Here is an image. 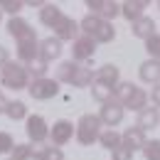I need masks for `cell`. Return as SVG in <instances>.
I'll list each match as a JSON object with an SVG mask.
<instances>
[{
    "mask_svg": "<svg viewBox=\"0 0 160 160\" xmlns=\"http://www.w3.org/2000/svg\"><path fill=\"white\" fill-rule=\"evenodd\" d=\"M79 32H84V37H89L94 42H103V44L116 40V27L111 22L96 18V15H86L79 22Z\"/></svg>",
    "mask_w": 160,
    "mask_h": 160,
    "instance_id": "1",
    "label": "cell"
},
{
    "mask_svg": "<svg viewBox=\"0 0 160 160\" xmlns=\"http://www.w3.org/2000/svg\"><path fill=\"white\" fill-rule=\"evenodd\" d=\"M0 81H2V86L5 89H27V84H30V74H27V67L20 64V62H8L2 69H0Z\"/></svg>",
    "mask_w": 160,
    "mask_h": 160,
    "instance_id": "2",
    "label": "cell"
},
{
    "mask_svg": "<svg viewBox=\"0 0 160 160\" xmlns=\"http://www.w3.org/2000/svg\"><path fill=\"white\" fill-rule=\"evenodd\" d=\"M99 133H101V121L94 113H84L79 123L74 126V136L81 145H91L94 140H99Z\"/></svg>",
    "mask_w": 160,
    "mask_h": 160,
    "instance_id": "3",
    "label": "cell"
},
{
    "mask_svg": "<svg viewBox=\"0 0 160 160\" xmlns=\"http://www.w3.org/2000/svg\"><path fill=\"white\" fill-rule=\"evenodd\" d=\"M27 94L32 96L35 101H47V99H54L59 94V81L57 79H35L27 84Z\"/></svg>",
    "mask_w": 160,
    "mask_h": 160,
    "instance_id": "4",
    "label": "cell"
},
{
    "mask_svg": "<svg viewBox=\"0 0 160 160\" xmlns=\"http://www.w3.org/2000/svg\"><path fill=\"white\" fill-rule=\"evenodd\" d=\"M25 131H27V138L32 140L35 145H42L44 140L49 138V126H47V121L42 118V116H27L25 118Z\"/></svg>",
    "mask_w": 160,
    "mask_h": 160,
    "instance_id": "5",
    "label": "cell"
},
{
    "mask_svg": "<svg viewBox=\"0 0 160 160\" xmlns=\"http://www.w3.org/2000/svg\"><path fill=\"white\" fill-rule=\"evenodd\" d=\"M86 8L91 10L89 15H96V18H101L106 22H111L116 15H121V5L113 2V0H89Z\"/></svg>",
    "mask_w": 160,
    "mask_h": 160,
    "instance_id": "6",
    "label": "cell"
},
{
    "mask_svg": "<svg viewBox=\"0 0 160 160\" xmlns=\"http://www.w3.org/2000/svg\"><path fill=\"white\" fill-rule=\"evenodd\" d=\"M72 138H74V123L67 121V118L54 121V126L49 128V140H52V145H54V148H62V145H67Z\"/></svg>",
    "mask_w": 160,
    "mask_h": 160,
    "instance_id": "7",
    "label": "cell"
},
{
    "mask_svg": "<svg viewBox=\"0 0 160 160\" xmlns=\"http://www.w3.org/2000/svg\"><path fill=\"white\" fill-rule=\"evenodd\" d=\"M52 30H54V40H59V42H74L79 37V22L74 18H67V15H62L59 22Z\"/></svg>",
    "mask_w": 160,
    "mask_h": 160,
    "instance_id": "8",
    "label": "cell"
},
{
    "mask_svg": "<svg viewBox=\"0 0 160 160\" xmlns=\"http://www.w3.org/2000/svg\"><path fill=\"white\" fill-rule=\"evenodd\" d=\"M126 116V108L121 106L116 99H111L108 103H103L101 106V113H99V121L101 126H108V128H113V126H118L121 121Z\"/></svg>",
    "mask_w": 160,
    "mask_h": 160,
    "instance_id": "9",
    "label": "cell"
},
{
    "mask_svg": "<svg viewBox=\"0 0 160 160\" xmlns=\"http://www.w3.org/2000/svg\"><path fill=\"white\" fill-rule=\"evenodd\" d=\"M94 52H96V42L89 40V37H84V35L72 42V62H74V64L89 62L91 57H94Z\"/></svg>",
    "mask_w": 160,
    "mask_h": 160,
    "instance_id": "10",
    "label": "cell"
},
{
    "mask_svg": "<svg viewBox=\"0 0 160 160\" xmlns=\"http://www.w3.org/2000/svg\"><path fill=\"white\" fill-rule=\"evenodd\" d=\"M8 32H10V37H15L18 42H22V40H35V30H32V25H30L27 20H22L20 15L8 20Z\"/></svg>",
    "mask_w": 160,
    "mask_h": 160,
    "instance_id": "11",
    "label": "cell"
},
{
    "mask_svg": "<svg viewBox=\"0 0 160 160\" xmlns=\"http://www.w3.org/2000/svg\"><path fill=\"white\" fill-rule=\"evenodd\" d=\"M118 81H121V69L116 64H103V67L96 69V74H94V84L108 86V89H113Z\"/></svg>",
    "mask_w": 160,
    "mask_h": 160,
    "instance_id": "12",
    "label": "cell"
},
{
    "mask_svg": "<svg viewBox=\"0 0 160 160\" xmlns=\"http://www.w3.org/2000/svg\"><path fill=\"white\" fill-rule=\"evenodd\" d=\"M59 54H62V42L54 40V37H44L37 44V59L47 62V64L52 59H59Z\"/></svg>",
    "mask_w": 160,
    "mask_h": 160,
    "instance_id": "13",
    "label": "cell"
},
{
    "mask_svg": "<svg viewBox=\"0 0 160 160\" xmlns=\"http://www.w3.org/2000/svg\"><path fill=\"white\" fill-rule=\"evenodd\" d=\"M145 140H148V138H145V133L140 131L138 126H136V128L131 126V128H126V131L121 133V143H123L126 148H131L133 153H136L138 148H143V145H145Z\"/></svg>",
    "mask_w": 160,
    "mask_h": 160,
    "instance_id": "14",
    "label": "cell"
},
{
    "mask_svg": "<svg viewBox=\"0 0 160 160\" xmlns=\"http://www.w3.org/2000/svg\"><path fill=\"white\" fill-rule=\"evenodd\" d=\"M138 74L145 84H153V86L160 84V62L158 59H145L138 67Z\"/></svg>",
    "mask_w": 160,
    "mask_h": 160,
    "instance_id": "15",
    "label": "cell"
},
{
    "mask_svg": "<svg viewBox=\"0 0 160 160\" xmlns=\"http://www.w3.org/2000/svg\"><path fill=\"white\" fill-rule=\"evenodd\" d=\"M145 8H148L145 0H126V2H121V15L128 22H136V20L143 18V10Z\"/></svg>",
    "mask_w": 160,
    "mask_h": 160,
    "instance_id": "16",
    "label": "cell"
},
{
    "mask_svg": "<svg viewBox=\"0 0 160 160\" xmlns=\"http://www.w3.org/2000/svg\"><path fill=\"white\" fill-rule=\"evenodd\" d=\"M160 123V111L155 106H145L143 111H138V128L145 133V131H150V128H155Z\"/></svg>",
    "mask_w": 160,
    "mask_h": 160,
    "instance_id": "17",
    "label": "cell"
},
{
    "mask_svg": "<svg viewBox=\"0 0 160 160\" xmlns=\"http://www.w3.org/2000/svg\"><path fill=\"white\" fill-rule=\"evenodd\" d=\"M37 37L35 40H22V42H18V59H20V64H30V62H35L37 59Z\"/></svg>",
    "mask_w": 160,
    "mask_h": 160,
    "instance_id": "18",
    "label": "cell"
},
{
    "mask_svg": "<svg viewBox=\"0 0 160 160\" xmlns=\"http://www.w3.org/2000/svg\"><path fill=\"white\" fill-rule=\"evenodd\" d=\"M133 37H138V40H148V37H153L155 35V20L153 18H140V20L133 22Z\"/></svg>",
    "mask_w": 160,
    "mask_h": 160,
    "instance_id": "19",
    "label": "cell"
},
{
    "mask_svg": "<svg viewBox=\"0 0 160 160\" xmlns=\"http://www.w3.org/2000/svg\"><path fill=\"white\" fill-rule=\"evenodd\" d=\"M62 15H64V12L59 10V5L44 2V5L40 8V22H42V25H47L49 30H52V27H54V25L59 22V18H62Z\"/></svg>",
    "mask_w": 160,
    "mask_h": 160,
    "instance_id": "20",
    "label": "cell"
},
{
    "mask_svg": "<svg viewBox=\"0 0 160 160\" xmlns=\"http://www.w3.org/2000/svg\"><path fill=\"white\" fill-rule=\"evenodd\" d=\"M69 84H72L74 89H86V86L94 84V72L86 69V67H81V64H77V69H74V74H72Z\"/></svg>",
    "mask_w": 160,
    "mask_h": 160,
    "instance_id": "21",
    "label": "cell"
},
{
    "mask_svg": "<svg viewBox=\"0 0 160 160\" xmlns=\"http://www.w3.org/2000/svg\"><path fill=\"white\" fill-rule=\"evenodd\" d=\"M145 106H148V91L140 89V86H136L133 94L128 96V101L123 103V108H131V111H143Z\"/></svg>",
    "mask_w": 160,
    "mask_h": 160,
    "instance_id": "22",
    "label": "cell"
},
{
    "mask_svg": "<svg viewBox=\"0 0 160 160\" xmlns=\"http://www.w3.org/2000/svg\"><path fill=\"white\" fill-rule=\"evenodd\" d=\"M32 160H64V153L62 148H54V145H37Z\"/></svg>",
    "mask_w": 160,
    "mask_h": 160,
    "instance_id": "23",
    "label": "cell"
},
{
    "mask_svg": "<svg viewBox=\"0 0 160 160\" xmlns=\"http://www.w3.org/2000/svg\"><path fill=\"white\" fill-rule=\"evenodd\" d=\"M99 143L106 148V150H113V148H118V145H121V133H116L113 128L101 131V133H99Z\"/></svg>",
    "mask_w": 160,
    "mask_h": 160,
    "instance_id": "24",
    "label": "cell"
},
{
    "mask_svg": "<svg viewBox=\"0 0 160 160\" xmlns=\"http://www.w3.org/2000/svg\"><path fill=\"white\" fill-rule=\"evenodd\" d=\"M5 116L12 121H22L27 118V106L22 101H8V108H5Z\"/></svg>",
    "mask_w": 160,
    "mask_h": 160,
    "instance_id": "25",
    "label": "cell"
},
{
    "mask_svg": "<svg viewBox=\"0 0 160 160\" xmlns=\"http://www.w3.org/2000/svg\"><path fill=\"white\" fill-rule=\"evenodd\" d=\"M94 89H91V96L99 101L101 106L103 103H108V101L113 99V89H108V86H101V84H91Z\"/></svg>",
    "mask_w": 160,
    "mask_h": 160,
    "instance_id": "26",
    "label": "cell"
},
{
    "mask_svg": "<svg viewBox=\"0 0 160 160\" xmlns=\"http://www.w3.org/2000/svg\"><path fill=\"white\" fill-rule=\"evenodd\" d=\"M74 69H77V64L69 59V62H62L59 67H57V81H64V84H69V79H72V74H74Z\"/></svg>",
    "mask_w": 160,
    "mask_h": 160,
    "instance_id": "27",
    "label": "cell"
},
{
    "mask_svg": "<svg viewBox=\"0 0 160 160\" xmlns=\"http://www.w3.org/2000/svg\"><path fill=\"white\" fill-rule=\"evenodd\" d=\"M10 153H12V158H10V160H32L35 148H32L30 143H20V145H15Z\"/></svg>",
    "mask_w": 160,
    "mask_h": 160,
    "instance_id": "28",
    "label": "cell"
},
{
    "mask_svg": "<svg viewBox=\"0 0 160 160\" xmlns=\"http://www.w3.org/2000/svg\"><path fill=\"white\" fill-rule=\"evenodd\" d=\"M27 74L32 77V81L35 79H44V74H47V62H42V59L30 62V64H27Z\"/></svg>",
    "mask_w": 160,
    "mask_h": 160,
    "instance_id": "29",
    "label": "cell"
},
{
    "mask_svg": "<svg viewBox=\"0 0 160 160\" xmlns=\"http://www.w3.org/2000/svg\"><path fill=\"white\" fill-rule=\"evenodd\" d=\"M145 160H160V140H145V145L140 148Z\"/></svg>",
    "mask_w": 160,
    "mask_h": 160,
    "instance_id": "30",
    "label": "cell"
},
{
    "mask_svg": "<svg viewBox=\"0 0 160 160\" xmlns=\"http://www.w3.org/2000/svg\"><path fill=\"white\" fill-rule=\"evenodd\" d=\"M22 8H25V2H20V0H0V12H10L12 18H18Z\"/></svg>",
    "mask_w": 160,
    "mask_h": 160,
    "instance_id": "31",
    "label": "cell"
},
{
    "mask_svg": "<svg viewBox=\"0 0 160 160\" xmlns=\"http://www.w3.org/2000/svg\"><path fill=\"white\" fill-rule=\"evenodd\" d=\"M145 49H148L150 59H160V35H158V32H155L153 37L145 40Z\"/></svg>",
    "mask_w": 160,
    "mask_h": 160,
    "instance_id": "32",
    "label": "cell"
},
{
    "mask_svg": "<svg viewBox=\"0 0 160 160\" xmlns=\"http://www.w3.org/2000/svg\"><path fill=\"white\" fill-rule=\"evenodd\" d=\"M12 148H15V140H12V136H10V133H2V131H0V155L10 153Z\"/></svg>",
    "mask_w": 160,
    "mask_h": 160,
    "instance_id": "33",
    "label": "cell"
},
{
    "mask_svg": "<svg viewBox=\"0 0 160 160\" xmlns=\"http://www.w3.org/2000/svg\"><path fill=\"white\" fill-rule=\"evenodd\" d=\"M111 155H113V160H133V150H131V148H126V145L121 143L118 148H113V150H111Z\"/></svg>",
    "mask_w": 160,
    "mask_h": 160,
    "instance_id": "34",
    "label": "cell"
},
{
    "mask_svg": "<svg viewBox=\"0 0 160 160\" xmlns=\"http://www.w3.org/2000/svg\"><path fill=\"white\" fill-rule=\"evenodd\" d=\"M148 99L153 101V106H155V108H160V84H155V86H153V91L148 94Z\"/></svg>",
    "mask_w": 160,
    "mask_h": 160,
    "instance_id": "35",
    "label": "cell"
},
{
    "mask_svg": "<svg viewBox=\"0 0 160 160\" xmlns=\"http://www.w3.org/2000/svg\"><path fill=\"white\" fill-rule=\"evenodd\" d=\"M8 62H10V52H8V47H2V44H0V69H2Z\"/></svg>",
    "mask_w": 160,
    "mask_h": 160,
    "instance_id": "36",
    "label": "cell"
},
{
    "mask_svg": "<svg viewBox=\"0 0 160 160\" xmlns=\"http://www.w3.org/2000/svg\"><path fill=\"white\" fill-rule=\"evenodd\" d=\"M5 108H8V99L0 94V113H5Z\"/></svg>",
    "mask_w": 160,
    "mask_h": 160,
    "instance_id": "37",
    "label": "cell"
},
{
    "mask_svg": "<svg viewBox=\"0 0 160 160\" xmlns=\"http://www.w3.org/2000/svg\"><path fill=\"white\" fill-rule=\"evenodd\" d=\"M0 18H2V12H0Z\"/></svg>",
    "mask_w": 160,
    "mask_h": 160,
    "instance_id": "38",
    "label": "cell"
},
{
    "mask_svg": "<svg viewBox=\"0 0 160 160\" xmlns=\"http://www.w3.org/2000/svg\"><path fill=\"white\" fill-rule=\"evenodd\" d=\"M158 8H160V2H158Z\"/></svg>",
    "mask_w": 160,
    "mask_h": 160,
    "instance_id": "39",
    "label": "cell"
},
{
    "mask_svg": "<svg viewBox=\"0 0 160 160\" xmlns=\"http://www.w3.org/2000/svg\"><path fill=\"white\" fill-rule=\"evenodd\" d=\"M158 62H160V59H158Z\"/></svg>",
    "mask_w": 160,
    "mask_h": 160,
    "instance_id": "40",
    "label": "cell"
}]
</instances>
